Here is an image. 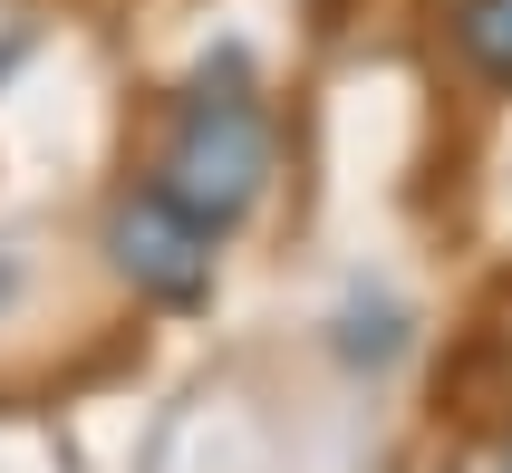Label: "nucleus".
<instances>
[{
  "label": "nucleus",
  "mask_w": 512,
  "mask_h": 473,
  "mask_svg": "<svg viewBox=\"0 0 512 473\" xmlns=\"http://www.w3.org/2000/svg\"><path fill=\"white\" fill-rule=\"evenodd\" d=\"M445 29H455L464 68L512 97V0H445Z\"/></svg>",
  "instance_id": "obj_3"
},
{
  "label": "nucleus",
  "mask_w": 512,
  "mask_h": 473,
  "mask_svg": "<svg viewBox=\"0 0 512 473\" xmlns=\"http://www.w3.org/2000/svg\"><path fill=\"white\" fill-rule=\"evenodd\" d=\"M155 184H165L194 223L232 232L242 213L261 203V184H271V116H261V97L242 78H203L184 107H174L165 126V155H155Z\"/></svg>",
  "instance_id": "obj_1"
},
{
  "label": "nucleus",
  "mask_w": 512,
  "mask_h": 473,
  "mask_svg": "<svg viewBox=\"0 0 512 473\" xmlns=\"http://www.w3.org/2000/svg\"><path fill=\"white\" fill-rule=\"evenodd\" d=\"M503 473H512V464H503Z\"/></svg>",
  "instance_id": "obj_4"
},
{
  "label": "nucleus",
  "mask_w": 512,
  "mask_h": 473,
  "mask_svg": "<svg viewBox=\"0 0 512 473\" xmlns=\"http://www.w3.org/2000/svg\"><path fill=\"white\" fill-rule=\"evenodd\" d=\"M213 242H223V232L194 223L165 184H145V194H126L107 213V261H116V280H126L136 300H155V309H194L203 290H213Z\"/></svg>",
  "instance_id": "obj_2"
}]
</instances>
